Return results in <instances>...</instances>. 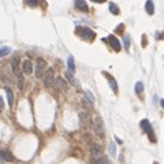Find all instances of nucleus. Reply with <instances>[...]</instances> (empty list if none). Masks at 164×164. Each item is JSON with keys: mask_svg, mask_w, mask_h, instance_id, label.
I'll return each instance as SVG.
<instances>
[{"mask_svg": "<svg viewBox=\"0 0 164 164\" xmlns=\"http://www.w3.org/2000/svg\"><path fill=\"white\" fill-rule=\"evenodd\" d=\"M92 104H93V103H90V101H87V98H86V97H84V98H82V105H84L86 109H90V108H92Z\"/></svg>", "mask_w": 164, "mask_h": 164, "instance_id": "nucleus-23", "label": "nucleus"}, {"mask_svg": "<svg viewBox=\"0 0 164 164\" xmlns=\"http://www.w3.org/2000/svg\"><path fill=\"white\" fill-rule=\"evenodd\" d=\"M90 156H92L93 160H97L103 156V149H101L100 145L97 144H92L90 145Z\"/></svg>", "mask_w": 164, "mask_h": 164, "instance_id": "nucleus-5", "label": "nucleus"}, {"mask_svg": "<svg viewBox=\"0 0 164 164\" xmlns=\"http://www.w3.org/2000/svg\"><path fill=\"white\" fill-rule=\"evenodd\" d=\"M11 52V48L10 46H2L0 48V57H3V56H5V55H8Z\"/></svg>", "mask_w": 164, "mask_h": 164, "instance_id": "nucleus-20", "label": "nucleus"}, {"mask_svg": "<svg viewBox=\"0 0 164 164\" xmlns=\"http://www.w3.org/2000/svg\"><path fill=\"white\" fill-rule=\"evenodd\" d=\"M77 34L81 38H85V40H93L94 38V33L93 30H90L89 27H82V26H78L75 29Z\"/></svg>", "mask_w": 164, "mask_h": 164, "instance_id": "nucleus-2", "label": "nucleus"}, {"mask_svg": "<svg viewBox=\"0 0 164 164\" xmlns=\"http://www.w3.org/2000/svg\"><path fill=\"white\" fill-rule=\"evenodd\" d=\"M160 104H161V107L164 108V100H161V101H160Z\"/></svg>", "mask_w": 164, "mask_h": 164, "instance_id": "nucleus-29", "label": "nucleus"}, {"mask_svg": "<svg viewBox=\"0 0 164 164\" xmlns=\"http://www.w3.org/2000/svg\"><path fill=\"white\" fill-rule=\"evenodd\" d=\"M43 79H44V84H45V86H52V85L55 84L53 70H52V68H48V70L45 71V74H44Z\"/></svg>", "mask_w": 164, "mask_h": 164, "instance_id": "nucleus-6", "label": "nucleus"}, {"mask_svg": "<svg viewBox=\"0 0 164 164\" xmlns=\"http://www.w3.org/2000/svg\"><path fill=\"white\" fill-rule=\"evenodd\" d=\"M67 70L70 71V73H75V64H74V57L71 56H68V59H67Z\"/></svg>", "mask_w": 164, "mask_h": 164, "instance_id": "nucleus-15", "label": "nucleus"}, {"mask_svg": "<svg viewBox=\"0 0 164 164\" xmlns=\"http://www.w3.org/2000/svg\"><path fill=\"white\" fill-rule=\"evenodd\" d=\"M103 74H104V75H105V78L108 79V82H109V86H111V89L114 90L115 93H118V85H116V81H115V79L112 78V77L109 75L108 73H105V71H104Z\"/></svg>", "mask_w": 164, "mask_h": 164, "instance_id": "nucleus-11", "label": "nucleus"}, {"mask_svg": "<svg viewBox=\"0 0 164 164\" xmlns=\"http://www.w3.org/2000/svg\"><path fill=\"white\" fill-rule=\"evenodd\" d=\"M85 94H86V98L87 100L90 101V103H93V101H94V98H93V96H92V93L89 92V90H86V93H85Z\"/></svg>", "mask_w": 164, "mask_h": 164, "instance_id": "nucleus-26", "label": "nucleus"}, {"mask_svg": "<svg viewBox=\"0 0 164 164\" xmlns=\"http://www.w3.org/2000/svg\"><path fill=\"white\" fill-rule=\"evenodd\" d=\"M145 10H146V12L149 14V15H153V12H155V5H153L152 0H148L146 2V4H145Z\"/></svg>", "mask_w": 164, "mask_h": 164, "instance_id": "nucleus-17", "label": "nucleus"}, {"mask_svg": "<svg viewBox=\"0 0 164 164\" xmlns=\"http://www.w3.org/2000/svg\"><path fill=\"white\" fill-rule=\"evenodd\" d=\"M92 2H94V3H104V2H107V0H92Z\"/></svg>", "mask_w": 164, "mask_h": 164, "instance_id": "nucleus-28", "label": "nucleus"}, {"mask_svg": "<svg viewBox=\"0 0 164 164\" xmlns=\"http://www.w3.org/2000/svg\"><path fill=\"white\" fill-rule=\"evenodd\" d=\"M40 0H25V4L26 5H30V7H37Z\"/></svg>", "mask_w": 164, "mask_h": 164, "instance_id": "nucleus-21", "label": "nucleus"}, {"mask_svg": "<svg viewBox=\"0 0 164 164\" xmlns=\"http://www.w3.org/2000/svg\"><path fill=\"white\" fill-rule=\"evenodd\" d=\"M93 131L96 133V135L98 137H104V122L100 116H96L93 119Z\"/></svg>", "mask_w": 164, "mask_h": 164, "instance_id": "nucleus-1", "label": "nucleus"}, {"mask_svg": "<svg viewBox=\"0 0 164 164\" xmlns=\"http://www.w3.org/2000/svg\"><path fill=\"white\" fill-rule=\"evenodd\" d=\"M123 41H125V48H126V51H128V46H130V38H128V36H126Z\"/></svg>", "mask_w": 164, "mask_h": 164, "instance_id": "nucleus-25", "label": "nucleus"}, {"mask_svg": "<svg viewBox=\"0 0 164 164\" xmlns=\"http://www.w3.org/2000/svg\"><path fill=\"white\" fill-rule=\"evenodd\" d=\"M5 93H7V100H8V105L12 107L14 104V94H12V90H11V87H5Z\"/></svg>", "mask_w": 164, "mask_h": 164, "instance_id": "nucleus-16", "label": "nucleus"}, {"mask_svg": "<svg viewBox=\"0 0 164 164\" xmlns=\"http://www.w3.org/2000/svg\"><path fill=\"white\" fill-rule=\"evenodd\" d=\"M46 70H48V68H46V62L44 59H41V57H38V59L36 60V77H37V78L44 77Z\"/></svg>", "mask_w": 164, "mask_h": 164, "instance_id": "nucleus-3", "label": "nucleus"}, {"mask_svg": "<svg viewBox=\"0 0 164 164\" xmlns=\"http://www.w3.org/2000/svg\"><path fill=\"white\" fill-rule=\"evenodd\" d=\"M108 40H109V44H111L112 49H114L115 52H119V51H120V48H122V45H120V41L118 40V38L115 37V36H109Z\"/></svg>", "mask_w": 164, "mask_h": 164, "instance_id": "nucleus-8", "label": "nucleus"}, {"mask_svg": "<svg viewBox=\"0 0 164 164\" xmlns=\"http://www.w3.org/2000/svg\"><path fill=\"white\" fill-rule=\"evenodd\" d=\"M3 108H4V103H3V98L0 97V112L3 111Z\"/></svg>", "mask_w": 164, "mask_h": 164, "instance_id": "nucleus-27", "label": "nucleus"}, {"mask_svg": "<svg viewBox=\"0 0 164 164\" xmlns=\"http://www.w3.org/2000/svg\"><path fill=\"white\" fill-rule=\"evenodd\" d=\"M109 11H111V14H114V15H118V14H119V8H118V5L115 4V3H109Z\"/></svg>", "mask_w": 164, "mask_h": 164, "instance_id": "nucleus-19", "label": "nucleus"}, {"mask_svg": "<svg viewBox=\"0 0 164 164\" xmlns=\"http://www.w3.org/2000/svg\"><path fill=\"white\" fill-rule=\"evenodd\" d=\"M79 119H81V125L85 126V127H89L90 125V119H89V115L86 112H81L79 114Z\"/></svg>", "mask_w": 164, "mask_h": 164, "instance_id": "nucleus-13", "label": "nucleus"}, {"mask_svg": "<svg viewBox=\"0 0 164 164\" xmlns=\"http://www.w3.org/2000/svg\"><path fill=\"white\" fill-rule=\"evenodd\" d=\"M142 90H144V84H142V82H137L135 84V93L139 94V93H142Z\"/></svg>", "mask_w": 164, "mask_h": 164, "instance_id": "nucleus-22", "label": "nucleus"}, {"mask_svg": "<svg viewBox=\"0 0 164 164\" xmlns=\"http://www.w3.org/2000/svg\"><path fill=\"white\" fill-rule=\"evenodd\" d=\"M53 85L59 92H64V90L67 89V82H66V79H63V77H57V78L55 79Z\"/></svg>", "mask_w": 164, "mask_h": 164, "instance_id": "nucleus-7", "label": "nucleus"}, {"mask_svg": "<svg viewBox=\"0 0 164 164\" xmlns=\"http://www.w3.org/2000/svg\"><path fill=\"white\" fill-rule=\"evenodd\" d=\"M0 159H2L3 161H14L15 160V157L12 156V153H11L10 150H7V149L0 150Z\"/></svg>", "mask_w": 164, "mask_h": 164, "instance_id": "nucleus-9", "label": "nucleus"}, {"mask_svg": "<svg viewBox=\"0 0 164 164\" xmlns=\"http://www.w3.org/2000/svg\"><path fill=\"white\" fill-rule=\"evenodd\" d=\"M141 128L145 131V133H148V135H149L150 141H152V142H155V141H156V138H155V134H153L152 126H150L149 120H146V119H144V120H142V122H141Z\"/></svg>", "mask_w": 164, "mask_h": 164, "instance_id": "nucleus-4", "label": "nucleus"}, {"mask_svg": "<svg viewBox=\"0 0 164 164\" xmlns=\"http://www.w3.org/2000/svg\"><path fill=\"white\" fill-rule=\"evenodd\" d=\"M75 7L78 8L79 11H85V12L89 10V7H87V4H86L85 0H75Z\"/></svg>", "mask_w": 164, "mask_h": 164, "instance_id": "nucleus-14", "label": "nucleus"}, {"mask_svg": "<svg viewBox=\"0 0 164 164\" xmlns=\"http://www.w3.org/2000/svg\"><path fill=\"white\" fill-rule=\"evenodd\" d=\"M22 71H23L26 75H30L33 71V63L30 62V60H25V62L22 63Z\"/></svg>", "mask_w": 164, "mask_h": 164, "instance_id": "nucleus-10", "label": "nucleus"}, {"mask_svg": "<svg viewBox=\"0 0 164 164\" xmlns=\"http://www.w3.org/2000/svg\"><path fill=\"white\" fill-rule=\"evenodd\" d=\"M93 164H111V163H109V160L105 157V156H101V157L97 159V160H93Z\"/></svg>", "mask_w": 164, "mask_h": 164, "instance_id": "nucleus-18", "label": "nucleus"}, {"mask_svg": "<svg viewBox=\"0 0 164 164\" xmlns=\"http://www.w3.org/2000/svg\"><path fill=\"white\" fill-rule=\"evenodd\" d=\"M18 60H19L18 56H14L12 59H11V67H12V71H14V74H15V77L18 75V74H21V70H19V67H18Z\"/></svg>", "mask_w": 164, "mask_h": 164, "instance_id": "nucleus-12", "label": "nucleus"}, {"mask_svg": "<svg viewBox=\"0 0 164 164\" xmlns=\"http://www.w3.org/2000/svg\"><path fill=\"white\" fill-rule=\"evenodd\" d=\"M109 155H111L112 157H115V156H116V149H115V144H114V142H111V144H109Z\"/></svg>", "mask_w": 164, "mask_h": 164, "instance_id": "nucleus-24", "label": "nucleus"}]
</instances>
